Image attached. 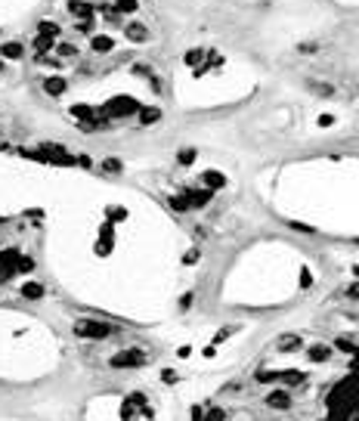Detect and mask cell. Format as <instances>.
<instances>
[{
  "label": "cell",
  "mask_w": 359,
  "mask_h": 421,
  "mask_svg": "<svg viewBox=\"0 0 359 421\" xmlns=\"http://www.w3.org/2000/svg\"><path fill=\"white\" fill-rule=\"evenodd\" d=\"M75 331L81 334V338H109L112 325H103V322H78Z\"/></svg>",
  "instance_id": "cell-1"
},
{
  "label": "cell",
  "mask_w": 359,
  "mask_h": 421,
  "mask_svg": "<svg viewBox=\"0 0 359 421\" xmlns=\"http://www.w3.org/2000/svg\"><path fill=\"white\" fill-rule=\"evenodd\" d=\"M142 362H146V353H139V350H124V353L112 356L115 369H130V366H142Z\"/></svg>",
  "instance_id": "cell-2"
},
{
  "label": "cell",
  "mask_w": 359,
  "mask_h": 421,
  "mask_svg": "<svg viewBox=\"0 0 359 421\" xmlns=\"http://www.w3.org/2000/svg\"><path fill=\"white\" fill-rule=\"evenodd\" d=\"M266 406H269V409H288V406H291V397L285 394V390H272V394L266 397Z\"/></svg>",
  "instance_id": "cell-3"
},
{
  "label": "cell",
  "mask_w": 359,
  "mask_h": 421,
  "mask_svg": "<svg viewBox=\"0 0 359 421\" xmlns=\"http://www.w3.org/2000/svg\"><path fill=\"white\" fill-rule=\"evenodd\" d=\"M22 53H25V47L19 44V40H12V44H3V47H0V56H3V59H22Z\"/></svg>",
  "instance_id": "cell-4"
},
{
  "label": "cell",
  "mask_w": 359,
  "mask_h": 421,
  "mask_svg": "<svg viewBox=\"0 0 359 421\" xmlns=\"http://www.w3.org/2000/svg\"><path fill=\"white\" fill-rule=\"evenodd\" d=\"M22 294H25V298H44V285H40V282H28L25 288H22Z\"/></svg>",
  "instance_id": "cell-5"
},
{
  "label": "cell",
  "mask_w": 359,
  "mask_h": 421,
  "mask_svg": "<svg viewBox=\"0 0 359 421\" xmlns=\"http://www.w3.org/2000/svg\"><path fill=\"white\" fill-rule=\"evenodd\" d=\"M44 90H47V93H53V96H59V93L65 90V81H62V78H50V81L44 84Z\"/></svg>",
  "instance_id": "cell-6"
},
{
  "label": "cell",
  "mask_w": 359,
  "mask_h": 421,
  "mask_svg": "<svg viewBox=\"0 0 359 421\" xmlns=\"http://www.w3.org/2000/svg\"><path fill=\"white\" fill-rule=\"evenodd\" d=\"M50 47H53V37H40V34L34 37V50H37V53H47Z\"/></svg>",
  "instance_id": "cell-7"
},
{
  "label": "cell",
  "mask_w": 359,
  "mask_h": 421,
  "mask_svg": "<svg viewBox=\"0 0 359 421\" xmlns=\"http://www.w3.org/2000/svg\"><path fill=\"white\" fill-rule=\"evenodd\" d=\"M56 34H59V28H56L53 22H44V25H40V37H56Z\"/></svg>",
  "instance_id": "cell-8"
},
{
  "label": "cell",
  "mask_w": 359,
  "mask_h": 421,
  "mask_svg": "<svg viewBox=\"0 0 359 421\" xmlns=\"http://www.w3.org/2000/svg\"><path fill=\"white\" fill-rule=\"evenodd\" d=\"M127 34H130L133 40H142V37H146V28H142V25H127Z\"/></svg>",
  "instance_id": "cell-9"
},
{
  "label": "cell",
  "mask_w": 359,
  "mask_h": 421,
  "mask_svg": "<svg viewBox=\"0 0 359 421\" xmlns=\"http://www.w3.org/2000/svg\"><path fill=\"white\" fill-rule=\"evenodd\" d=\"M205 421H226V412L214 406V409H208V418H205Z\"/></svg>",
  "instance_id": "cell-10"
},
{
  "label": "cell",
  "mask_w": 359,
  "mask_h": 421,
  "mask_svg": "<svg viewBox=\"0 0 359 421\" xmlns=\"http://www.w3.org/2000/svg\"><path fill=\"white\" fill-rule=\"evenodd\" d=\"M310 359H328V347H313L310 350Z\"/></svg>",
  "instance_id": "cell-11"
},
{
  "label": "cell",
  "mask_w": 359,
  "mask_h": 421,
  "mask_svg": "<svg viewBox=\"0 0 359 421\" xmlns=\"http://www.w3.org/2000/svg\"><path fill=\"white\" fill-rule=\"evenodd\" d=\"M136 6H139L136 0H118V9H121V12H133Z\"/></svg>",
  "instance_id": "cell-12"
},
{
  "label": "cell",
  "mask_w": 359,
  "mask_h": 421,
  "mask_svg": "<svg viewBox=\"0 0 359 421\" xmlns=\"http://www.w3.org/2000/svg\"><path fill=\"white\" fill-rule=\"evenodd\" d=\"M192 158H195V152H192V149H186V152H180V161H183V164H189Z\"/></svg>",
  "instance_id": "cell-13"
},
{
  "label": "cell",
  "mask_w": 359,
  "mask_h": 421,
  "mask_svg": "<svg viewBox=\"0 0 359 421\" xmlns=\"http://www.w3.org/2000/svg\"><path fill=\"white\" fill-rule=\"evenodd\" d=\"M158 118V111L155 108H149V111H142V124H149V121H155Z\"/></svg>",
  "instance_id": "cell-14"
},
{
  "label": "cell",
  "mask_w": 359,
  "mask_h": 421,
  "mask_svg": "<svg viewBox=\"0 0 359 421\" xmlns=\"http://www.w3.org/2000/svg\"><path fill=\"white\" fill-rule=\"evenodd\" d=\"M103 167H106V171H109V174H112V171H121V161H112V158H109V161H106Z\"/></svg>",
  "instance_id": "cell-15"
},
{
  "label": "cell",
  "mask_w": 359,
  "mask_h": 421,
  "mask_svg": "<svg viewBox=\"0 0 359 421\" xmlns=\"http://www.w3.org/2000/svg\"><path fill=\"white\" fill-rule=\"evenodd\" d=\"M93 47H96V50H109V47H112V40H106V37H99V40H96V44H93Z\"/></svg>",
  "instance_id": "cell-16"
},
{
  "label": "cell",
  "mask_w": 359,
  "mask_h": 421,
  "mask_svg": "<svg viewBox=\"0 0 359 421\" xmlns=\"http://www.w3.org/2000/svg\"><path fill=\"white\" fill-rule=\"evenodd\" d=\"M59 53H62V56H75V47H68V44H65V47H59Z\"/></svg>",
  "instance_id": "cell-17"
}]
</instances>
